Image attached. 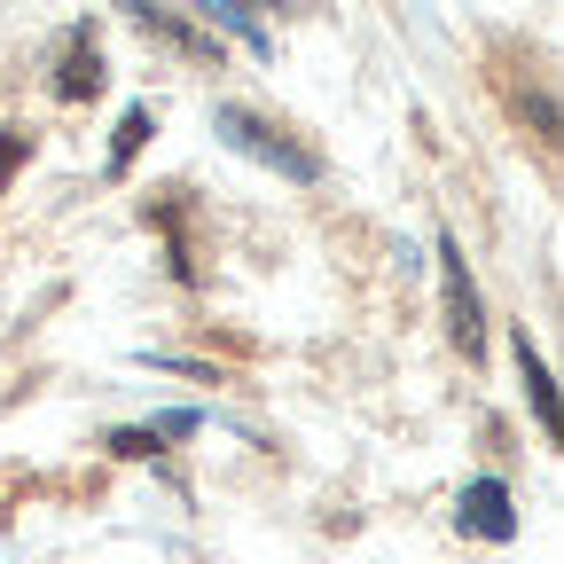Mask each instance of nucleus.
<instances>
[{"mask_svg":"<svg viewBox=\"0 0 564 564\" xmlns=\"http://www.w3.org/2000/svg\"><path fill=\"white\" fill-rule=\"evenodd\" d=\"M212 126L228 133V150H243V158H259V165H274V173H291V181H322V158L299 150V141H282L267 118H251V110H220Z\"/></svg>","mask_w":564,"mask_h":564,"instance_id":"f257e3e1","label":"nucleus"},{"mask_svg":"<svg viewBox=\"0 0 564 564\" xmlns=\"http://www.w3.org/2000/svg\"><path fill=\"white\" fill-rule=\"evenodd\" d=\"M440 274H447V337H455L463 352H478V345H486V314H478V282H470L455 236L440 243Z\"/></svg>","mask_w":564,"mask_h":564,"instance_id":"f03ea898","label":"nucleus"},{"mask_svg":"<svg viewBox=\"0 0 564 564\" xmlns=\"http://www.w3.org/2000/svg\"><path fill=\"white\" fill-rule=\"evenodd\" d=\"M455 518H463V533H478V541H510V533H518L510 486H502V478H470L463 502H455Z\"/></svg>","mask_w":564,"mask_h":564,"instance_id":"7ed1b4c3","label":"nucleus"},{"mask_svg":"<svg viewBox=\"0 0 564 564\" xmlns=\"http://www.w3.org/2000/svg\"><path fill=\"white\" fill-rule=\"evenodd\" d=\"M55 95L63 102H87V95H102V47L79 32V40H70L63 47V70H55Z\"/></svg>","mask_w":564,"mask_h":564,"instance_id":"20e7f679","label":"nucleus"},{"mask_svg":"<svg viewBox=\"0 0 564 564\" xmlns=\"http://www.w3.org/2000/svg\"><path fill=\"white\" fill-rule=\"evenodd\" d=\"M510 352H518V377H525V400H533V415H541V432L556 440V384H549V361H541V345L518 329V337H510Z\"/></svg>","mask_w":564,"mask_h":564,"instance_id":"39448f33","label":"nucleus"},{"mask_svg":"<svg viewBox=\"0 0 564 564\" xmlns=\"http://www.w3.org/2000/svg\"><path fill=\"white\" fill-rule=\"evenodd\" d=\"M158 133V118H150V102H133L126 118H118V150H110V181H126V165H133V150Z\"/></svg>","mask_w":564,"mask_h":564,"instance_id":"423d86ee","label":"nucleus"},{"mask_svg":"<svg viewBox=\"0 0 564 564\" xmlns=\"http://www.w3.org/2000/svg\"><path fill=\"white\" fill-rule=\"evenodd\" d=\"M133 17H141V32H158V40H173V47H196V55L212 47V40H196V32H188L181 17H165V9H133Z\"/></svg>","mask_w":564,"mask_h":564,"instance_id":"0eeeda50","label":"nucleus"},{"mask_svg":"<svg viewBox=\"0 0 564 564\" xmlns=\"http://www.w3.org/2000/svg\"><path fill=\"white\" fill-rule=\"evenodd\" d=\"M24 158H32V133H24V126H0V188H9V173H17Z\"/></svg>","mask_w":564,"mask_h":564,"instance_id":"6e6552de","label":"nucleus"},{"mask_svg":"<svg viewBox=\"0 0 564 564\" xmlns=\"http://www.w3.org/2000/svg\"><path fill=\"white\" fill-rule=\"evenodd\" d=\"M158 423H150V432H110V455H126V463H141V455H158Z\"/></svg>","mask_w":564,"mask_h":564,"instance_id":"1a4fd4ad","label":"nucleus"}]
</instances>
